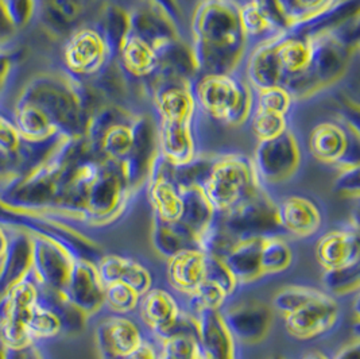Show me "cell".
<instances>
[{
    "label": "cell",
    "mask_w": 360,
    "mask_h": 359,
    "mask_svg": "<svg viewBox=\"0 0 360 359\" xmlns=\"http://www.w3.org/2000/svg\"><path fill=\"white\" fill-rule=\"evenodd\" d=\"M347 4L342 1L309 26L252 46L243 65L252 89L282 87L298 103L339 85L359 51L358 14L343 11Z\"/></svg>",
    "instance_id": "6da1fadb"
},
{
    "label": "cell",
    "mask_w": 360,
    "mask_h": 359,
    "mask_svg": "<svg viewBox=\"0 0 360 359\" xmlns=\"http://www.w3.org/2000/svg\"><path fill=\"white\" fill-rule=\"evenodd\" d=\"M88 131L89 142L103 157L124 165L134 192L148 182L158 157L153 115L110 101L94 116Z\"/></svg>",
    "instance_id": "7a4b0ae2"
},
{
    "label": "cell",
    "mask_w": 360,
    "mask_h": 359,
    "mask_svg": "<svg viewBox=\"0 0 360 359\" xmlns=\"http://www.w3.org/2000/svg\"><path fill=\"white\" fill-rule=\"evenodd\" d=\"M191 33L196 76L240 73L252 45L242 25L238 0H200Z\"/></svg>",
    "instance_id": "3957f363"
},
{
    "label": "cell",
    "mask_w": 360,
    "mask_h": 359,
    "mask_svg": "<svg viewBox=\"0 0 360 359\" xmlns=\"http://www.w3.org/2000/svg\"><path fill=\"white\" fill-rule=\"evenodd\" d=\"M157 126L158 154L165 163L181 166L198 157L196 100L192 80L162 73L146 88Z\"/></svg>",
    "instance_id": "277c9868"
},
{
    "label": "cell",
    "mask_w": 360,
    "mask_h": 359,
    "mask_svg": "<svg viewBox=\"0 0 360 359\" xmlns=\"http://www.w3.org/2000/svg\"><path fill=\"white\" fill-rule=\"evenodd\" d=\"M192 92L200 115L229 129L247 126L255 94L240 73L197 75Z\"/></svg>",
    "instance_id": "5b68a950"
},
{
    "label": "cell",
    "mask_w": 360,
    "mask_h": 359,
    "mask_svg": "<svg viewBox=\"0 0 360 359\" xmlns=\"http://www.w3.org/2000/svg\"><path fill=\"white\" fill-rule=\"evenodd\" d=\"M261 187L251 158L238 153L211 158L207 177L202 182V191L217 213L235 208Z\"/></svg>",
    "instance_id": "8992f818"
},
{
    "label": "cell",
    "mask_w": 360,
    "mask_h": 359,
    "mask_svg": "<svg viewBox=\"0 0 360 359\" xmlns=\"http://www.w3.org/2000/svg\"><path fill=\"white\" fill-rule=\"evenodd\" d=\"M307 147L317 163L344 168L359 166L358 125L343 116L326 118L316 122L309 130Z\"/></svg>",
    "instance_id": "52a82bcc"
},
{
    "label": "cell",
    "mask_w": 360,
    "mask_h": 359,
    "mask_svg": "<svg viewBox=\"0 0 360 359\" xmlns=\"http://www.w3.org/2000/svg\"><path fill=\"white\" fill-rule=\"evenodd\" d=\"M304 160V144L298 130L290 125L278 137L259 141L251 158L259 184L279 185L293 179Z\"/></svg>",
    "instance_id": "ba28073f"
},
{
    "label": "cell",
    "mask_w": 360,
    "mask_h": 359,
    "mask_svg": "<svg viewBox=\"0 0 360 359\" xmlns=\"http://www.w3.org/2000/svg\"><path fill=\"white\" fill-rule=\"evenodd\" d=\"M39 297V284L30 272L0 297V341L4 347L33 343L27 335V322Z\"/></svg>",
    "instance_id": "9c48e42d"
},
{
    "label": "cell",
    "mask_w": 360,
    "mask_h": 359,
    "mask_svg": "<svg viewBox=\"0 0 360 359\" xmlns=\"http://www.w3.org/2000/svg\"><path fill=\"white\" fill-rule=\"evenodd\" d=\"M224 227L236 239L278 235L277 203L261 187L252 196L227 213H219Z\"/></svg>",
    "instance_id": "30bf717a"
},
{
    "label": "cell",
    "mask_w": 360,
    "mask_h": 359,
    "mask_svg": "<svg viewBox=\"0 0 360 359\" xmlns=\"http://www.w3.org/2000/svg\"><path fill=\"white\" fill-rule=\"evenodd\" d=\"M65 63L69 70L82 77L101 76L115 61V51L98 26H84L68 39Z\"/></svg>",
    "instance_id": "8fae6325"
},
{
    "label": "cell",
    "mask_w": 360,
    "mask_h": 359,
    "mask_svg": "<svg viewBox=\"0 0 360 359\" xmlns=\"http://www.w3.org/2000/svg\"><path fill=\"white\" fill-rule=\"evenodd\" d=\"M281 33L309 26L328 15L342 0H251Z\"/></svg>",
    "instance_id": "7c38bea8"
},
{
    "label": "cell",
    "mask_w": 360,
    "mask_h": 359,
    "mask_svg": "<svg viewBox=\"0 0 360 359\" xmlns=\"http://www.w3.org/2000/svg\"><path fill=\"white\" fill-rule=\"evenodd\" d=\"M75 261L64 246L46 237L33 235L32 272L42 288L64 292Z\"/></svg>",
    "instance_id": "4fadbf2b"
},
{
    "label": "cell",
    "mask_w": 360,
    "mask_h": 359,
    "mask_svg": "<svg viewBox=\"0 0 360 359\" xmlns=\"http://www.w3.org/2000/svg\"><path fill=\"white\" fill-rule=\"evenodd\" d=\"M221 315L233 339L247 344L264 341L274 320L270 306L259 300L239 301Z\"/></svg>",
    "instance_id": "5bb4252c"
},
{
    "label": "cell",
    "mask_w": 360,
    "mask_h": 359,
    "mask_svg": "<svg viewBox=\"0 0 360 359\" xmlns=\"http://www.w3.org/2000/svg\"><path fill=\"white\" fill-rule=\"evenodd\" d=\"M96 344L101 359H119L129 355L145 342L139 326L123 315L110 316L96 327Z\"/></svg>",
    "instance_id": "9a60e30c"
},
{
    "label": "cell",
    "mask_w": 360,
    "mask_h": 359,
    "mask_svg": "<svg viewBox=\"0 0 360 359\" xmlns=\"http://www.w3.org/2000/svg\"><path fill=\"white\" fill-rule=\"evenodd\" d=\"M64 294L85 316L98 313L104 307V284L98 276L96 263L76 260Z\"/></svg>",
    "instance_id": "2e32d148"
},
{
    "label": "cell",
    "mask_w": 360,
    "mask_h": 359,
    "mask_svg": "<svg viewBox=\"0 0 360 359\" xmlns=\"http://www.w3.org/2000/svg\"><path fill=\"white\" fill-rule=\"evenodd\" d=\"M339 306L330 296L283 316L288 334L297 341H311L329 332L339 320Z\"/></svg>",
    "instance_id": "e0dca14e"
},
{
    "label": "cell",
    "mask_w": 360,
    "mask_h": 359,
    "mask_svg": "<svg viewBox=\"0 0 360 359\" xmlns=\"http://www.w3.org/2000/svg\"><path fill=\"white\" fill-rule=\"evenodd\" d=\"M279 227L297 237L308 238L314 235L323 225V215L319 206L302 195H289L277 203Z\"/></svg>",
    "instance_id": "ac0fdd59"
},
{
    "label": "cell",
    "mask_w": 360,
    "mask_h": 359,
    "mask_svg": "<svg viewBox=\"0 0 360 359\" xmlns=\"http://www.w3.org/2000/svg\"><path fill=\"white\" fill-rule=\"evenodd\" d=\"M8 244L0 260V294L32 272L33 235L25 229L6 227Z\"/></svg>",
    "instance_id": "d6986e66"
},
{
    "label": "cell",
    "mask_w": 360,
    "mask_h": 359,
    "mask_svg": "<svg viewBox=\"0 0 360 359\" xmlns=\"http://www.w3.org/2000/svg\"><path fill=\"white\" fill-rule=\"evenodd\" d=\"M316 258L324 269L360 261L358 229H333L323 235L316 246Z\"/></svg>",
    "instance_id": "ffe728a7"
},
{
    "label": "cell",
    "mask_w": 360,
    "mask_h": 359,
    "mask_svg": "<svg viewBox=\"0 0 360 359\" xmlns=\"http://www.w3.org/2000/svg\"><path fill=\"white\" fill-rule=\"evenodd\" d=\"M96 267L104 285L124 282L141 296L146 294L153 285V277L148 269L129 257L116 254L103 256L96 263Z\"/></svg>",
    "instance_id": "44dd1931"
},
{
    "label": "cell",
    "mask_w": 360,
    "mask_h": 359,
    "mask_svg": "<svg viewBox=\"0 0 360 359\" xmlns=\"http://www.w3.org/2000/svg\"><path fill=\"white\" fill-rule=\"evenodd\" d=\"M200 344L204 357L235 359V339L229 332L220 310H205L197 315Z\"/></svg>",
    "instance_id": "7402d4cb"
},
{
    "label": "cell",
    "mask_w": 360,
    "mask_h": 359,
    "mask_svg": "<svg viewBox=\"0 0 360 359\" xmlns=\"http://www.w3.org/2000/svg\"><path fill=\"white\" fill-rule=\"evenodd\" d=\"M207 254L200 250H185L167 260V279L180 294H192L205 279Z\"/></svg>",
    "instance_id": "603a6c76"
},
{
    "label": "cell",
    "mask_w": 360,
    "mask_h": 359,
    "mask_svg": "<svg viewBox=\"0 0 360 359\" xmlns=\"http://www.w3.org/2000/svg\"><path fill=\"white\" fill-rule=\"evenodd\" d=\"M153 246L166 260L185 250H198L196 234L180 220L167 222L154 216Z\"/></svg>",
    "instance_id": "cb8c5ba5"
},
{
    "label": "cell",
    "mask_w": 360,
    "mask_h": 359,
    "mask_svg": "<svg viewBox=\"0 0 360 359\" xmlns=\"http://www.w3.org/2000/svg\"><path fill=\"white\" fill-rule=\"evenodd\" d=\"M261 241L262 238H248L238 241L224 257L232 276L239 284H252L263 277L261 269Z\"/></svg>",
    "instance_id": "d4e9b609"
},
{
    "label": "cell",
    "mask_w": 360,
    "mask_h": 359,
    "mask_svg": "<svg viewBox=\"0 0 360 359\" xmlns=\"http://www.w3.org/2000/svg\"><path fill=\"white\" fill-rule=\"evenodd\" d=\"M138 307L142 322L153 334H157L173 322L181 312L173 294L160 288H150L146 294H142Z\"/></svg>",
    "instance_id": "484cf974"
},
{
    "label": "cell",
    "mask_w": 360,
    "mask_h": 359,
    "mask_svg": "<svg viewBox=\"0 0 360 359\" xmlns=\"http://www.w3.org/2000/svg\"><path fill=\"white\" fill-rule=\"evenodd\" d=\"M182 195V213H181L180 222L192 229L196 237L207 229L216 218L217 213L204 194L202 188L195 187H180Z\"/></svg>",
    "instance_id": "4316f807"
},
{
    "label": "cell",
    "mask_w": 360,
    "mask_h": 359,
    "mask_svg": "<svg viewBox=\"0 0 360 359\" xmlns=\"http://www.w3.org/2000/svg\"><path fill=\"white\" fill-rule=\"evenodd\" d=\"M329 297V294L311 286H300L292 285L279 289L273 297V307L279 313L289 315L292 312L305 308L311 304L323 301Z\"/></svg>",
    "instance_id": "83f0119b"
},
{
    "label": "cell",
    "mask_w": 360,
    "mask_h": 359,
    "mask_svg": "<svg viewBox=\"0 0 360 359\" xmlns=\"http://www.w3.org/2000/svg\"><path fill=\"white\" fill-rule=\"evenodd\" d=\"M293 261V253L279 235L264 237L261 241V269L263 276L283 273Z\"/></svg>",
    "instance_id": "f1b7e54d"
},
{
    "label": "cell",
    "mask_w": 360,
    "mask_h": 359,
    "mask_svg": "<svg viewBox=\"0 0 360 359\" xmlns=\"http://www.w3.org/2000/svg\"><path fill=\"white\" fill-rule=\"evenodd\" d=\"M26 328L32 342L56 338L64 331L60 316L44 301H41L39 297L37 304L34 306Z\"/></svg>",
    "instance_id": "f546056e"
},
{
    "label": "cell",
    "mask_w": 360,
    "mask_h": 359,
    "mask_svg": "<svg viewBox=\"0 0 360 359\" xmlns=\"http://www.w3.org/2000/svg\"><path fill=\"white\" fill-rule=\"evenodd\" d=\"M236 242L238 241L224 227L219 213L213 219L212 223L207 229H202L197 237V246L200 251L221 260H224Z\"/></svg>",
    "instance_id": "4dcf8cb0"
},
{
    "label": "cell",
    "mask_w": 360,
    "mask_h": 359,
    "mask_svg": "<svg viewBox=\"0 0 360 359\" xmlns=\"http://www.w3.org/2000/svg\"><path fill=\"white\" fill-rule=\"evenodd\" d=\"M240 19L247 38L252 46L281 34L270 19L251 0L240 4Z\"/></svg>",
    "instance_id": "1f68e13d"
},
{
    "label": "cell",
    "mask_w": 360,
    "mask_h": 359,
    "mask_svg": "<svg viewBox=\"0 0 360 359\" xmlns=\"http://www.w3.org/2000/svg\"><path fill=\"white\" fill-rule=\"evenodd\" d=\"M247 125L259 142L278 137L282 132L288 130L292 123L288 115L277 114L254 106Z\"/></svg>",
    "instance_id": "d6a6232c"
},
{
    "label": "cell",
    "mask_w": 360,
    "mask_h": 359,
    "mask_svg": "<svg viewBox=\"0 0 360 359\" xmlns=\"http://www.w3.org/2000/svg\"><path fill=\"white\" fill-rule=\"evenodd\" d=\"M323 282L329 294L336 296L356 294L360 288V261L326 269Z\"/></svg>",
    "instance_id": "836d02e7"
},
{
    "label": "cell",
    "mask_w": 360,
    "mask_h": 359,
    "mask_svg": "<svg viewBox=\"0 0 360 359\" xmlns=\"http://www.w3.org/2000/svg\"><path fill=\"white\" fill-rule=\"evenodd\" d=\"M229 294L217 284L204 279L192 294H188L191 310L198 315L205 310H220L224 306Z\"/></svg>",
    "instance_id": "e575fe53"
},
{
    "label": "cell",
    "mask_w": 360,
    "mask_h": 359,
    "mask_svg": "<svg viewBox=\"0 0 360 359\" xmlns=\"http://www.w3.org/2000/svg\"><path fill=\"white\" fill-rule=\"evenodd\" d=\"M141 294L124 282L104 285V306L116 315H126L138 308Z\"/></svg>",
    "instance_id": "d590c367"
},
{
    "label": "cell",
    "mask_w": 360,
    "mask_h": 359,
    "mask_svg": "<svg viewBox=\"0 0 360 359\" xmlns=\"http://www.w3.org/2000/svg\"><path fill=\"white\" fill-rule=\"evenodd\" d=\"M255 98L254 106L267 111H273L277 114L288 115L295 107V101L293 96L282 87H271L263 89H254Z\"/></svg>",
    "instance_id": "8d00e7d4"
},
{
    "label": "cell",
    "mask_w": 360,
    "mask_h": 359,
    "mask_svg": "<svg viewBox=\"0 0 360 359\" xmlns=\"http://www.w3.org/2000/svg\"><path fill=\"white\" fill-rule=\"evenodd\" d=\"M164 359H202L200 338L195 335H179L161 342Z\"/></svg>",
    "instance_id": "74e56055"
},
{
    "label": "cell",
    "mask_w": 360,
    "mask_h": 359,
    "mask_svg": "<svg viewBox=\"0 0 360 359\" xmlns=\"http://www.w3.org/2000/svg\"><path fill=\"white\" fill-rule=\"evenodd\" d=\"M205 279L217 284L220 288L224 289L226 294L231 296L235 292L238 282L232 276L229 266L226 265L224 260L207 256V263H205Z\"/></svg>",
    "instance_id": "f35d334b"
},
{
    "label": "cell",
    "mask_w": 360,
    "mask_h": 359,
    "mask_svg": "<svg viewBox=\"0 0 360 359\" xmlns=\"http://www.w3.org/2000/svg\"><path fill=\"white\" fill-rule=\"evenodd\" d=\"M339 172L333 185L335 192L340 196L358 199L360 194L359 166L344 168Z\"/></svg>",
    "instance_id": "ab89813d"
},
{
    "label": "cell",
    "mask_w": 360,
    "mask_h": 359,
    "mask_svg": "<svg viewBox=\"0 0 360 359\" xmlns=\"http://www.w3.org/2000/svg\"><path fill=\"white\" fill-rule=\"evenodd\" d=\"M4 359H44L35 342L20 347H6Z\"/></svg>",
    "instance_id": "60d3db41"
},
{
    "label": "cell",
    "mask_w": 360,
    "mask_h": 359,
    "mask_svg": "<svg viewBox=\"0 0 360 359\" xmlns=\"http://www.w3.org/2000/svg\"><path fill=\"white\" fill-rule=\"evenodd\" d=\"M119 359H164L162 350L157 348L153 342H148L145 339L136 350H134L129 355Z\"/></svg>",
    "instance_id": "b9f144b4"
},
{
    "label": "cell",
    "mask_w": 360,
    "mask_h": 359,
    "mask_svg": "<svg viewBox=\"0 0 360 359\" xmlns=\"http://www.w3.org/2000/svg\"><path fill=\"white\" fill-rule=\"evenodd\" d=\"M333 359H360V344L358 341L348 343Z\"/></svg>",
    "instance_id": "7bdbcfd3"
},
{
    "label": "cell",
    "mask_w": 360,
    "mask_h": 359,
    "mask_svg": "<svg viewBox=\"0 0 360 359\" xmlns=\"http://www.w3.org/2000/svg\"><path fill=\"white\" fill-rule=\"evenodd\" d=\"M8 244V235H7V229L0 225V260L4 256V251L7 248Z\"/></svg>",
    "instance_id": "ee69618b"
},
{
    "label": "cell",
    "mask_w": 360,
    "mask_h": 359,
    "mask_svg": "<svg viewBox=\"0 0 360 359\" xmlns=\"http://www.w3.org/2000/svg\"><path fill=\"white\" fill-rule=\"evenodd\" d=\"M302 359H329L326 354L320 353V351H311L308 354H305Z\"/></svg>",
    "instance_id": "f6af8a7d"
},
{
    "label": "cell",
    "mask_w": 360,
    "mask_h": 359,
    "mask_svg": "<svg viewBox=\"0 0 360 359\" xmlns=\"http://www.w3.org/2000/svg\"><path fill=\"white\" fill-rule=\"evenodd\" d=\"M4 353H6V347H4V344L0 341V359H4Z\"/></svg>",
    "instance_id": "bcb514c9"
},
{
    "label": "cell",
    "mask_w": 360,
    "mask_h": 359,
    "mask_svg": "<svg viewBox=\"0 0 360 359\" xmlns=\"http://www.w3.org/2000/svg\"><path fill=\"white\" fill-rule=\"evenodd\" d=\"M271 359H286V358H283V357H279V355H277V357H273V358Z\"/></svg>",
    "instance_id": "7dc6e473"
},
{
    "label": "cell",
    "mask_w": 360,
    "mask_h": 359,
    "mask_svg": "<svg viewBox=\"0 0 360 359\" xmlns=\"http://www.w3.org/2000/svg\"><path fill=\"white\" fill-rule=\"evenodd\" d=\"M202 359H211V358H207V357H204V355H202Z\"/></svg>",
    "instance_id": "c3c4849f"
}]
</instances>
